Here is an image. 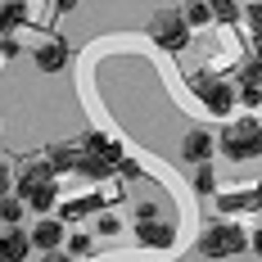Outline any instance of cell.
I'll return each mask as SVG.
<instances>
[{
  "label": "cell",
  "mask_w": 262,
  "mask_h": 262,
  "mask_svg": "<svg viewBox=\"0 0 262 262\" xmlns=\"http://www.w3.org/2000/svg\"><path fill=\"white\" fill-rule=\"evenodd\" d=\"M27 253H32L27 231H18V226H5V231H0V262H27Z\"/></svg>",
  "instance_id": "10"
},
{
  "label": "cell",
  "mask_w": 262,
  "mask_h": 262,
  "mask_svg": "<svg viewBox=\"0 0 262 262\" xmlns=\"http://www.w3.org/2000/svg\"><path fill=\"white\" fill-rule=\"evenodd\" d=\"M194 190H199V194H212V190H217V172H212L208 163H194Z\"/></svg>",
  "instance_id": "19"
},
{
  "label": "cell",
  "mask_w": 262,
  "mask_h": 262,
  "mask_svg": "<svg viewBox=\"0 0 262 262\" xmlns=\"http://www.w3.org/2000/svg\"><path fill=\"white\" fill-rule=\"evenodd\" d=\"M81 0H54V9H59V14H68V9H77Z\"/></svg>",
  "instance_id": "28"
},
{
  "label": "cell",
  "mask_w": 262,
  "mask_h": 262,
  "mask_svg": "<svg viewBox=\"0 0 262 262\" xmlns=\"http://www.w3.org/2000/svg\"><path fill=\"white\" fill-rule=\"evenodd\" d=\"M27 23V5L23 0H0V36H14V27Z\"/></svg>",
  "instance_id": "13"
},
{
  "label": "cell",
  "mask_w": 262,
  "mask_h": 262,
  "mask_svg": "<svg viewBox=\"0 0 262 262\" xmlns=\"http://www.w3.org/2000/svg\"><path fill=\"white\" fill-rule=\"evenodd\" d=\"M154 217H158L154 199H140V204H136V222H154Z\"/></svg>",
  "instance_id": "23"
},
{
  "label": "cell",
  "mask_w": 262,
  "mask_h": 262,
  "mask_svg": "<svg viewBox=\"0 0 262 262\" xmlns=\"http://www.w3.org/2000/svg\"><path fill=\"white\" fill-rule=\"evenodd\" d=\"M217 212H222V217L258 212V190H244V194H217Z\"/></svg>",
  "instance_id": "12"
},
{
  "label": "cell",
  "mask_w": 262,
  "mask_h": 262,
  "mask_svg": "<svg viewBox=\"0 0 262 262\" xmlns=\"http://www.w3.org/2000/svg\"><path fill=\"white\" fill-rule=\"evenodd\" d=\"M149 36H154L158 46H163V50H185V46H190V27L181 23V9H163V14H154V18H149Z\"/></svg>",
  "instance_id": "4"
},
{
  "label": "cell",
  "mask_w": 262,
  "mask_h": 262,
  "mask_svg": "<svg viewBox=\"0 0 262 262\" xmlns=\"http://www.w3.org/2000/svg\"><path fill=\"white\" fill-rule=\"evenodd\" d=\"M0 54L14 59V54H18V41H14V36H0Z\"/></svg>",
  "instance_id": "25"
},
{
  "label": "cell",
  "mask_w": 262,
  "mask_h": 262,
  "mask_svg": "<svg viewBox=\"0 0 262 262\" xmlns=\"http://www.w3.org/2000/svg\"><path fill=\"white\" fill-rule=\"evenodd\" d=\"M23 199H14V194H0V222H5V226H18V222H23Z\"/></svg>",
  "instance_id": "16"
},
{
  "label": "cell",
  "mask_w": 262,
  "mask_h": 262,
  "mask_svg": "<svg viewBox=\"0 0 262 262\" xmlns=\"http://www.w3.org/2000/svg\"><path fill=\"white\" fill-rule=\"evenodd\" d=\"M36 185H54V172L46 167V158H41V163H27L23 172H18V181L9 185V190H18L14 199H27V194L36 190Z\"/></svg>",
  "instance_id": "8"
},
{
  "label": "cell",
  "mask_w": 262,
  "mask_h": 262,
  "mask_svg": "<svg viewBox=\"0 0 262 262\" xmlns=\"http://www.w3.org/2000/svg\"><path fill=\"white\" fill-rule=\"evenodd\" d=\"M46 262H73L68 253H46Z\"/></svg>",
  "instance_id": "29"
},
{
  "label": "cell",
  "mask_w": 262,
  "mask_h": 262,
  "mask_svg": "<svg viewBox=\"0 0 262 262\" xmlns=\"http://www.w3.org/2000/svg\"><path fill=\"white\" fill-rule=\"evenodd\" d=\"M9 185H14V177H9V167L0 163V194H9Z\"/></svg>",
  "instance_id": "27"
},
{
  "label": "cell",
  "mask_w": 262,
  "mask_h": 262,
  "mask_svg": "<svg viewBox=\"0 0 262 262\" xmlns=\"http://www.w3.org/2000/svg\"><path fill=\"white\" fill-rule=\"evenodd\" d=\"M32 59H36V68H41V73H59V68L68 63V41H63V36H50V41H41V46H36Z\"/></svg>",
  "instance_id": "6"
},
{
  "label": "cell",
  "mask_w": 262,
  "mask_h": 262,
  "mask_svg": "<svg viewBox=\"0 0 262 262\" xmlns=\"http://www.w3.org/2000/svg\"><path fill=\"white\" fill-rule=\"evenodd\" d=\"M113 177H118V185H127V181H140L145 172H140V163H131V158H122V163L113 167Z\"/></svg>",
  "instance_id": "22"
},
{
  "label": "cell",
  "mask_w": 262,
  "mask_h": 262,
  "mask_svg": "<svg viewBox=\"0 0 262 262\" xmlns=\"http://www.w3.org/2000/svg\"><path fill=\"white\" fill-rule=\"evenodd\" d=\"M68 239V226L59 222V217H41L32 231H27V244L32 249H41V253H59V244Z\"/></svg>",
  "instance_id": "5"
},
{
  "label": "cell",
  "mask_w": 262,
  "mask_h": 262,
  "mask_svg": "<svg viewBox=\"0 0 262 262\" xmlns=\"http://www.w3.org/2000/svg\"><path fill=\"white\" fill-rule=\"evenodd\" d=\"M100 231H104V235H118V217H108V212H104V217H100Z\"/></svg>",
  "instance_id": "26"
},
{
  "label": "cell",
  "mask_w": 262,
  "mask_h": 262,
  "mask_svg": "<svg viewBox=\"0 0 262 262\" xmlns=\"http://www.w3.org/2000/svg\"><path fill=\"white\" fill-rule=\"evenodd\" d=\"M181 23H185V27H204V23H212V18H208V0H190V5L181 9Z\"/></svg>",
  "instance_id": "18"
},
{
  "label": "cell",
  "mask_w": 262,
  "mask_h": 262,
  "mask_svg": "<svg viewBox=\"0 0 262 262\" xmlns=\"http://www.w3.org/2000/svg\"><path fill=\"white\" fill-rule=\"evenodd\" d=\"M208 18H212V23H235L239 5H235V0H208Z\"/></svg>",
  "instance_id": "17"
},
{
  "label": "cell",
  "mask_w": 262,
  "mask_h": 262,
  "mask_svg": "<svg viewBox=\"0 0 262 262\" xmlns=\"http://www.w3.org/2000/svg\"><path fill=\"white\" fill-rule=\"evenodd\" d=\"M54 199H59V190H54V185H36V190L23 199V208H32V212H50V208H54Z\"/></svg>",
  "instance_id": "15"
},
{
  "label": "cell",
  "mask_w": 262,
  "mask_h": 262,
  "mask_svg": "<svg viewBox=\"0 0 262 262\" xmlns=\"http://www.w3.org/2000/svg\"><path fill=\"white\" fill-rule=\"evenodd\" d=\"M136 239H140L145 249H172L177 231H172L163 217H154V222H136Z\"/></svg>",
  "instance_id": "7"
},
{
  "label": "cell",
  "mask_w": 262,
  "mask_h": 262,
  "mask_svg": "<svg viewBox=\"0 0 262 262\" xmlns=\"http://www.w3.org/2000/svg\"><path fill=\"white\" fill-rule=\"evenodd\" d=\"M91 208H95V199H73V204H63V208H59V222H63V226H68V222H81Z\"/></svg>",
  "instance_id": "20"
},
{
  "label": "cell",
  "mask_w": 262,
  "mask_h": 262,
  "mask_svg": "<svg viewBox=\"0 0 262 262\" xmlns=\"http://www.w3.org/2000/svg\"><path fill=\"white\" fill-rule=\"evenodd\" d=\"M244 249V231L235 222H208L204 235H199V258L204 262H222V258H235Z\"/></svg>",
  "instance_id": "1"
},
{
  "label": "cell",
  "mask_w": 262,
  "mask_h": 262,
  "mask_svg": "<svg viewBox=\"0 0 262 262\" xmlns=\"http://www.w3.org/2000/svg\"><path fill=\"white\" fill-rule=\"evenodd\" d=\"M190 86H194V95L204 100V108L208 113H217V118H226L231 108H235V86L222 77H208V73H194L190 77Z\"/></svg>",
  "instance_id": "3"
},
{
  "label": "cell",
  "mask_w": 262,
  "mask_h": 262,
  "mask_svg": "<svg viewBox=\"0 0 262 262\" xmlns=\"http://www.w3.org/2000/svg\"><path fill=\"white\" fill-rule=\"evenodd\" d=\"M77 172L86 177V181H108V177H113V167H108L100 154H81L77 158Z\"/></svg>",
  "instance_id": "14"
},
{
  "label": "cell",
  "mask_w": 262,
  "mask_h": 262,
  "mask_svg": "<svg viewBox=\"0 0 262 262\" xmlns=\"http://www.w3.org/2000/svg\"><path fill=\"white\" fill-rule=\"evenodd\" d=\"M212 131H204V127H190L185 131V140H181V158H190V163H208L212 158Z\"/></svg>",
  "instance_id": "9"
},
{
  "label": "cell",
  "mask_w": 262,
  "mask_h": 262,
  "mask_svg": "<svg viewBox=\"0 0 262 262\" xmlns=\"http://www.w3.org/2000/svg\"><path fill=\"white\" fill-rule=\"evenodd\" d=\"M239 95H244V104H249V108H258V95H262L258 81H244V86H239Z\"/></svg>",
  "instance_id": "24"
},
{
  "label": "cell",
  "mask_w": 262,
  "mask_h": 262,
  "mask_svg": "<svg viewBox=\"0 0 262 262\" xmlns=\"http://www.w3.org/2000/svg\"><path fill=\"white\" fill-rule=\"evenodd\" d=\"M77 158H81V149L73 140H59V145L46 149V167H50L54 177H59V172H77Z\"/></svg>",
  "instance_id": "11"
},
{
  "label": "cell",
  "mask_w": 262,
  "mask_h": 262,
  "mask_svg": "<svg viewBox=\"0 0 262 262\" xmlns=\"http://www.w3.org/2000/svg\"><path fill=\"white\" fill-rule=\"evenodd\" d=\"M91 253H95V239H91V235H73V239H68V258H73V262L91 258Z\"/></svg>",
  "instance_id": "21"
},
{
  "label": "cell",
  "mask_w": 262,
  "mask_h": 262,
  "mask_svg": "<svg viewBox=\"0 0 262 262\" xmlns=\"http://www.w3.org/2000/svg\"><path fill=\"white\" fill-rule=\"evenodd\" d=\"M222 154L239 158V163H249V158L262 154V122L249 113V118H235V127L222 131Z\"/></svg>",
  "instance_id": "2"
}]
</instances>
